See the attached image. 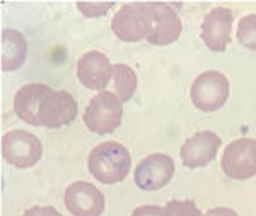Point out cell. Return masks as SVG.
<instances>
[{"label": "cell", "instance_id": "6da1fadb", "mask_svg": "<svg viewBox=\"0 0 256 216\" xmlns=\"http://www.w3.org/2000/svg\"><path fill=\"white\" fill-rule=\"evenodd\" d=\"M14 113L31 126L56 130L76 119L77 102L67 90H53L44 84H26L14 95Z\"/></svg>", "mask_w": 256, "mask_h": 216}, {"label": "cell", "instance_id": "7a4b0ae2", "mask_svg": "<svg viewBox=\"0 0 256 216\" xmlns=\"http://www.w3.org/2000/svg\"><path fill=\"white\" fill-rule=\"evenodd\" d=\"M132 167L130 153L118 141H104L90 150L88 169L102 184H116L128 176Z\"/></svg>", "mask_w": 256, "mask_h": 216}, {"label": "cell", "instance_id": "3957f363", "mask_svg": "<svg viewBox=\"0 0 256 216\" xmlns=\"http://www.w3.org/2000/svg\"><path fill=\"white\" fill-rule=\"evenodd\" d=\"M123 102L116 94L102 90L89 101L84 111V124L96 135H110L122 124Z\"/></svg>", "mask_w": 256, "mask_h": 216}, {"label": "cell", "instance_id": "277c9868", "mask_svg": "<svg viewBox=\"0 0 256 216\" xmlns=\"http://www.w3.org/2000/svg\"><path fill=\"white\" fill-rule=\"evenodd\" d=\"M111 29L114 36L125 43H137L148 39L152 32V7L150 3H125L113 20Z\"/></svg>", "mask_w": 256, "mask_h": 216}, {"label": "cell", "instance_id": "5b68a950", "mask_svg": "<svg viewBox=\"0 0 256 216\" xmlns=\"http://www.w3.org/2000/svg\"><path fill=\"white\" fill-rule=\"evenodd\" d=\"M229 80L224 73L217 70H207L200 73L190 87V97L193 106L204 113H214L220 109L229 99Z\"/></svg>", "mask_w": 256, "mask_h": 216}, {"label": "cell", "instance_id": "8992f818", "mask_svg": "<svg viewBox=\"0 0 256 216\" xmlns=\"http://www.w3.org/2000/svg\"><path fill=\"white\" fill-rule=\"evenodd\" d=\"M2 157L12 167L30 169L43 157V145L30 131L12 130L2 136Z\"/></svg>", "mask_w": 256, "mask_h": 216}, {"label": "cell", "instance_id": "52a82bcc", "mask_svg": "<svg viewBox=\"0 0 256 216\" xmlns=\"http://www.w3.org/2000/svg\"><path fill=\"white\" fill-rule=\"evenodd\" d=\"M222 172L236 181L256 176V138H239L226 147L220 159Z\"/></svg>", "mask_w": 256, "mask_h": 216}, {"label": "cell", "instance_id": "ba28073f", "mask_svg": "<svg viewBox=\"0 0 256 216\" xmlns=\"http://www.w3.org/2000/svg\"><path fill=\"white\" fill-rule=\"evenodd\" d=\"M174 176V160L166 153H152L147 155L135 167L134 179L137 188L144 191L162 189L171 182Z\"/></svg>", "mask_w": 256, "mask_h": 216}, {"label": "cell", "instance_id": "9c48e42d", "mask_svg": "<svg viewBox=\"0 0 256 216\" xmlns=\"http://www.w3.org/2000/svg\"><path fill=\"white\" fill-rule=\"evenodd\" d=\"M68 213L74 216H101L104 213V194L86 181L72 182L64 196Z\"/></svg>", "mask_w": 256, "mask_h": 216}, {"label": "cell", "instance_id": "30bf717a", "mask_svg": "<svg viewBox=\"0 0 256 216\" xmlns=\"http://www.w3.org/2000/svg\"><path fill=\"white\" fill-rule=\"evenodd\" d=\"M222 145V140L214 131H200L195 133L192 138L183 143L180 150L181 160L188 169L207 167L210 162L216 160L217 152Z\"/></svg>", "mask_w": 256, "mask_h": 216}, {"label": "cell", "instance_id": "8fae6325", "mask_svg": "<svg viewBox=\"0 0 256 216\" xmlns=\"http://www.w3.org/2000/svg\"><path fill=\"white\" fill-rule=\"evenodd\" d=\"M232 12L226 7H216L205 14L202 20V39L214 53H224L230 43L232 31Z\"/></svg>", "mask_w": 256, "mask_h": 216}, {"label": "cell", "instance_id": "7c38bea8", "mask_svg": "<svg viewBox=\"0 0 256 216\" xmlns=\"http://www.w3.org/2000/svg\"><path fill=\"white\" fill-rule=\"evenodd\" d=\"M113 77V65L108 56L101 51H88L77 61V78L86 89L102 90L106 89Z\"/></svg>", "mask_w": 256, "mask_h": 216}, {"label": "cell", "instance_id": "4fadbf2b", "mask_svg": "<svg viewBox=\"0 0 256 216\" xmlns=\"http://www.w3.org/2000/svg\"><path fill=\"white\" fill-rule=\"evenodd\" d=\"M152 7V32L148 36V43L156 46H168L174 43L181 34V19L176 10L168 3H154Z\"/></svg>", "mask_w": 256, "mask_h": 216}, {"label": "cell", "instance_id": "5bb4252c", "mask_svg": "<svg viewBox=\"0 0 256 216\" xmlns=\"http://www.w3.org/2000/svg\"><path fill=\"white\" fill-rule=\"evenodd\" d=\"M28 56L26 38L16 29H4L2 31V70L14 72L20 68Z\"/></svg>", "mask_w": 256, "mask_h": 216}, {"label": "cell", "instance_id": "9a60e30c", "mask_svg": "<svg viewBox=\"0 0 256 216\" xmlns=\"http://www.w3.org/2000/svg\"><path fill=\"white\" fill-rule=\"evenodd\" d=\"M113 78H114V90L122 102H128L134 97L137 90V75L135 72L125 63L113 65Z\"/></svg>", "mask_w": 256, "mask_h": 216}, {"label": "cell", "instance_id": "2e32d148", "mask_svg": "<svg viewBox=\"0 0 256 216\" xmlns=\"http://www.w3.org/2000/svg\"><path fill=\"white\" fill-rule=\"evenodd\" d=\"M236 34L242 46L256 51V14H248L239 20Z\"/></svg>", "mask_w": 256, "mask_h": 216}, {"label": "cell", "instance_id": "e0dca14e", "mask_svg": "<svg viewBox=\"0 0 256 216\" xmlns=\"http://www.w3.org/2000/svg\"><path fill=\"white\" fill-rule=\"evenodd\" d=\"M166 208L171 211L172 216H204L193 201H169Z\"/></svg>", "mask_w": 256, "mask_h": 216}, {"label": "cell", "instance_id": "ac0fdd59", "mask_svg": "<svg viewBox=\"0 0 256 216\" xmlns=\"http://www.w3.org/2000/svg\"><path fill=\"white\" fill-rule=\"evenodd\" d=\"M77 9L86 17H101V15H106L110 9H113V3H77Z\"/></svg>", "mask_w": 256, "mask_h": 216}, {"label": "cell", "instance_id": "d6986e66", "mask_svg": "<svg viewBox=\"0 0 256 216\" xmlns=\"http://www.w3.org/2000/svg\"><path fill=\"white\" fill-rule=\"evenodd\" d=\"M132 216H172L166 206H138L134 210Z\"/></svg>", "mask_w": 256, "mask_h": 216}, {"label": "cell", "instance_id": "ffe728a7", "mask_svg": "<svg viewBox=\"0 0 256 216\" xmlns=\"http://www.w3.org/2000/svg\"><path fill=\"white\" fill-rule=\"evenodd\" d=\"M22 216H64L53 206H32L24 211Z\"/></svg>", "mask_w": 256, "mask_h": 216}, {"label": "cell", "instance_id": "44dd1931", "mask_svg": "<svg viewBox=\"0 0 256 216\" xmlns=\"http://www.w3.org/2000/svg\"><path fill=\"white\" fill-rule=\"evenodd\" d=\"M204 216H239L236 211L230 208H212Z\"/></svg>", "mask_w": 256, "mask_h": 216}]
</instances>
